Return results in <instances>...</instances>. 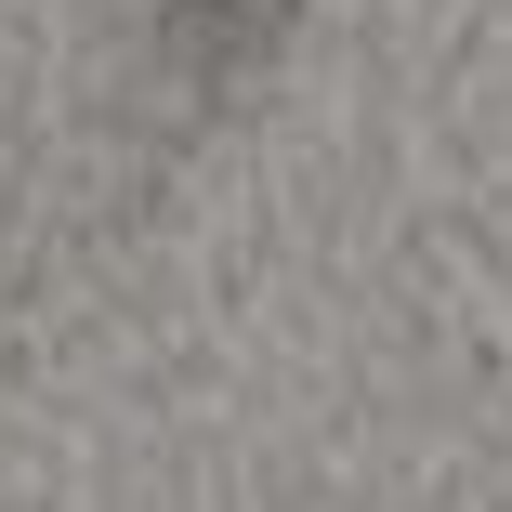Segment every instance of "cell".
<instances>
[{
	"label": "cell",
	"mask_w": 512,
	"mask_h": 512,
	"mask_svg": "<svg viewBox=\"0 0 512 512\" xmlns=\"http://www.w3.org/2000/svg\"><path fill=\"white\" fill-rule=\"evenodd\" d=\"M276 14H289V0H158V40L184 66H237V53L276 40Z\"/></svg>",
	"instance_id": "1"
}]
</instances>
